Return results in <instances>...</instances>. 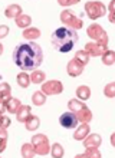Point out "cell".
<instances>
[{"label":"cell","instance_id":"cell-1","mask_svg":"<svg viewBox=\"0 0 115 158\" xmlns=\"http://www.w3.org/2000/svg\"><path fill=\"white\" fill-rule=\"evenodd\" d=\"M13 62L17 68H20L23 72L36 71L37 66H40L43 60V52L42 48L35 42L29 43H19L13 49Z\"/></svg>","mask_w":115,"mask_h":158},{"label":"cell","instance_id":"cell-2","mask_svg":"<svg viewBox=\"0 0 115 158\" xmlns=\"http://www.w3.org/2000/svg\"><path fill=\"white\" fill-rule=\"evenodd\" d=\"M50 42L53 49H56L61 53H66V52H70L74 49V46L78 43V33L65 26L58 27L50 36Z\"/></svg>","mask_w":115,"mask_h":158},{"label":"cell","instance_id":"cell-3","mask_svg":"<svg viewBox=\"0 0 115 158\" xmlns=\"http://www.w3.org/2000/svg\"><path fill=\"white\" fill-rule=\"evenodd\" d=\"M61 22L65 25V27H68V29H70V30H75V32L81 29L83 25L82 19H79V17L76 16L74 12H70V10H63V12L61 13Z\"/></svg>","mask_w":115,"mask_h":158},{"label":"cell","instance_id":"cell-4","mask_svg":"<svg viewBox=\"0 0 115 158\" xmlns=\"http://www.w3.org/2000/svg\"><path fill=\"white\" fill-rule=\"evenodd\" d=\"M32 147H33V150H35V154H37V155H46L48 152H50L49 139H48V137H46L45 134L33 135Z\"/></svg>","mask_w":115,"mask_h":158},{"label":"cell","instance_id":"cell-5","mask_svg":"<svg viewBox=\"0 0 115 158\" xmlns=\"http://www.w3.org/2000/svg\"><path fill=\"white\" fill-rule=\"evenodd\" d=\"M85 12H86V15H88L89 19L95 20V19L102 17L104 15L107 13V7H105L101 2H86L85 3Z\"/></svg>","mask_w":115,"mask_h":158},{"label":"cell","instance_id":"cell-6","mask_svg":"<svg viewBox=\"0 0 115 158\" xmlns=\"http://www.w3.org/2000/svg\"><path fill=\"white\" fill-rule=\"evenodd\" d=\"M86 35L89 36L92 40L102 43V45H108V35L107 32L98 25V23H92V25L86 29Z\"/></svg>","mask_w":115,"mask_h":158},{"label":"cell","instance_id":"cell-7","mask_svg":"<svg viewBox=\"0 0 115 158\" xmlns=\"http://www.w3.org/2000/svg\"><path fill=\"white\" fill-rule=\"evenodd\" d=\"M40 89L45 95H58L63 91V85L59 81H48V82H43Z\"/></svg>","mask_w":115,"mask_h":158},{"label":"cell","instance_id":"cell-8","mask_svg":"<svg viewBox=\"0 0 115 158\" xmlns=\"http://www.w3.org/2000/svg\"><path fill=\"white\" fill-rule=\"evenodd\" d=\"M108 45H102V43H98V42H89L85 45V52L89 56H102L105 52H107Z\"/></svg>","mask_w":115,"mask_h":158},{"label":"cell","instance_id":"cell-9","mask_svg":"<svg viewBox=\"0 0 115 158\" xmlns=\"http://www.w3.org/2000/svg\"><path fill=\"white\" fill-rule=\"evenodd\" d=\"M78 122L79 121L74 112H65V114H62L61 118H59V124L66 129L76 128V127H78Z\"/></svg>","mask_w":115,"mask_h":158},{"label":"cell","instance_id":"cell-10","mask_svg":"<svg viewBox=\"0 0 115 158\" xmlns=\"http://www.w3.org/2000/svg\"><path fill=\"white\" fill-rule=\"evenodd\" d=\"M101 135L99 134H89L88 137L83 139V147L86 150H98V147L101 145Z\"/></svg>","mask_w":115,"mask_h":158},{"label":"cell","instance_id":"cell-11","mask_svg":"<svg viewBox=\"0 0 115 158\" xmlns=\"http://www.w3.org/2000/svg\"><path fill=\"white\" fill-rule=\"evenodd\" d=\"M66 71H68L69 76H74V78H76V76H79L83 72V65L81 62H78V60L74 58L72 60H69L68 66H66Z\"/></svg>","mask_w":115,"mask_h":158},{"label":"cell","instance_id":"cell-12","mask_svg":"<svg viewBox=\"0 0 115 158\" xmlns=\"http://www.w3.org/2000/svg\"><path fill=\"white\" fill-rule=\"evenodd\" d=\"M30 117H32V108H30L29 105H22V108L19 109L16 114V119L19 121V122H23V124H25Z\"/></svg>","mask_w":115,"mask_h":158},{"label":"cell","instance_id":"cell-13","mask_svg":"<svg viewBox=\"0 0 115 158\" xmlns=\"http://www.w3.org/2000/svg\"><path fill=\"white\" fill-rule=\"evenodd\" d=\"M20 15H22V9L17 4H10L4 10V16L9 17V19H17Z\"/></svg>","mask_w":115,"mask_h":158},{"label":"cell","instance_id":"cell-14","mask_svg":"<svg viewBox=\"0 0 115 158\" xmlns=\"http://www.w3.org/2000/svg\"><path fill=\"white\" fill-rule=\"evenodd\" d=\"M88 135H89V125L88 124H81V127L75 131L74 138L76 139V141H83Z\"/></svg>","mask_w":115,"mask_h":158},{"label":"cell","instance_id":"cell-15","mask_svg":"<svg viewBox=\"0 0 115 158\" xmlns=\"http://www.w3.org/2000/svg\"><path fill=\"white\" fill-rule=\"evenodd\" d=\"M75 115H76L78 121H81V124H88V122H91V121H92V112L89 111V108H88V106H85L83 109H81V111H79V112H76Z\"/></svg>","mask_w":115,"mask_h":158},{"label":"cell","instance_id":"cell-16","mask_svg":"<svg viewBox=\"0 0 115 158\" xmlns=\"http://www.w3.org/2000/svg\"><path fill=\"white\" fill-rule=\"evenodd\" d=\"M22 36H23V39H28V40L33 42L35 39H37L40 36V30L37 27H28V29H25L22 32Z\"/></svg>","mask_w":115,"mask_h":158},{"label":"cell","instance_id":"cell-17","mask_svg":"<svg viewBox=\"0 0 115 158\" xmlns=\"http://www.w3.org/2000/svg\"><path fill=\"white\" fill-rule=\"evenodd\" d=\"M22 108L20 101L16 99V98H10V99L6 102V111L12 114H17V111Z\"/></svg>","mask_w":115,"mask_h":158},{"label":"cell","instance_id":"cell-18","mask_svg":"<svg viewBox=\"0 0 115 158\" xmlns=\"http://www.w3.org/2000/svg\"><path fill=\"white\" fill-rule=\"evenodd\" d=\"M85 106L86 105L83 104L82 101H79V99H69V102H68V108H69L70 112H74V114L79 112V111L83 109Z\"/></svg>","mask_w":115,"mask_h":158},{"label":"cell","instance_id":"cell-19","mask_svg":"<svg viewBox=\"0 0 115 158\" xmlns=\"http://www.w3.org/2000/svg\"><path fill=\"white\" fill-rule=\"evenodd\" d=\"M10 86H9V83L3 82L0 83V99L3 101V102H7L10 98H12V95H10Z\"/></svg>","mask_w":115,"mask_h":158},{"label":"cell","instance_id":"cell-20","mask_svg":"<svg viewBox=\"0 0 115 158\" xmlns=\"http://www.w3.org/2000/svg\"><path fill=\"white\" fill-rule=\"evenodd\" d=\"M30 23H32V19H30L29 15H23V13H22L20 16L16 19V25L19 26L20 29H28L29 26H30Z\"/></svg>","mask_w":115,"mask_h":158},{"label":"cell","instance_id":"cell-21","mask_svg":"<svg viewBox=\"0 0 115 158\" xmlns=\"http://www.w3.org/2000/svg\"><path fill=\"white\" fill-rule=\"evenodd\" d=\"M76 96H78L81 101L89 99V96H91V89H89L88 86H85V85H81V86L76 88Z\"/></svg>","mask_w":115,"mask_h":158},{"label":"cell","instance_id":"cell-22","mask_svg":"<svg viewBox=\"0 0 115 158\" xmlns=\"http://www.w3.org/2000/svg\"><path fill=\"white\" fill-rule=\"evenodd\" d=\"M32 102L36 105V106H42V105L46 102V95L42 91L35 92V94L32 95Z\"/></svg>","mask_w":115,"mask_h":158},{"label":"cell","instance_id":"cell-23","mask_svg":"<svg viewBox=\"0 0 115 158\" xmlns=\"http://www.w3.org/2000/svg\"><path fill=\"white\" fill-rule=\"evenodd\" d=\"M25 124H26V129H28V131H35V129L39 128V125H40V119H39L37 117H35V115H32V117L26 121Z\"/></svg>","mask_w":115,"mask_h":158},{"label":"cell","instance_id":"cell-24","mask_svg":"<svg viewBox=\"0 0 115 158\" xmlns=\"http://www.w3.org/2000/svg\"><path fill=\"white\" fill-rule=\"evenodd\" d=\"M30 82H32V81H30V76H29L26 72H20V73L17 75V85L20 88H28Z\"/></svg>","mask_w":115,"mask_h":158},{"label":"cell","instance_id":"cell-25","mask_svg":"<svg viewBox=\"0 0 115 158\" xmlns=\"http://www.w3.org/2000/svg\"><path fill=\"white\" fill-rule=\"evenodd\" d=\"M102 63L107 65V66L114 65L115 63V52L114 50H107V52L102 55Z\"/></svg>","mask_w":115,"mask_h":158},{"label":"cell","instance_id":"cell-26","mask_svg":"<svg viewBox=\"0 0 115 158\" xmlns=\"http://www.w3.org/2000/svg\"><path fill=\"white\" fill-rule=\"evenodd\" d=\"M20 152H22V158H33L35 157V150H33L32 144H23Z\"/></svg>","mask_w":115,"mask_h":158},{"label":"cell","instance_id":"cell-27","mask_svg":"<svg viewBox=\"0 0 115 158\" xmlns=\"http://www.w3.org/2000/svg\"><path fill=\"white\" fill-rule=\"evenodd\" d=\"M50 154H52V157H53V158H62V157H63V154H65L63 147H62L59 142L53 144V145L50 147Z\"/></svg>","mask_w":115,"mask_h":158},{"label":"cell","instance_id":"cell-28","mask_svg":"<svg viewBox=\"0 0 115 158\" xmlns=\"http://www.w3.org/2000/svg\"><path fill=\"white\" fill-rule=\"evenodd\" d=\"M46 79V75H45V72H42V71H33L32 72V75H30V81H32L33 83H43V81Z\"/></svg>","mask_w":115,"mask_h":158},{"label":"cell","instance_id":"cell-29","mask_svg":"<svg viewBox=\"0 0 115 158\" xmlns=\"http://www.w3.org/2000/svg\"><path fill=\"white\" fill-rule=\"evenodd\" d=\"M104 95L107 98H115V82H109L104 88Z\"/></svg>","mask_w":115,"mask_h":158},{"label":"cell","instance_id":"cell-30","mask_svg":"<svg viewBox=\"0 0 115 158\" xmlns=\"http://www.w3.org/2000/svg\"><path fill=\"white\" fill-rule=\"evenodd\" d=\"M75 59L78 60V62H81L85 66L86 63H88V60H89V55L86 53L85 50H78L76 52V55H75Z\"/></svg>","mask_w":115,"mask_h":158},{"label":"cell","instance_id":"cell-31","mask_svg":"<svg viewBox=\"0 0 115 158\" xmlns=\"http://www.w3.org/2000/svg\"><path fill=\"white\" fill-rule=\"evenodd\" d=\"M7 145V131L0 128V152H3Z\"/></svg>","mask_w":115,"mask_h":158},{"label":"cell","instance_id":"cell-32","mask_svg":"<svg viewBox=\"0 0 115 158\" xmlns=\"http://www.w3.org/2000/svg\"><path fill=\"white\" fill-rule=\"evenodd\" d=\"M83 158H101V152L98 150H86L82 154Z\"/></svg>","mask_w":115,"mask_h":158},{"label":"cell","instance_id":"cell-33","mask_svg":"<svg viewBox=\"0 0 115 158\" xmlns=\"http://www.w3.org/2000/svg\"><path fill=\"white\" fill-rule=\"evenodd\" d=\"M9 125H10V119H9L7 117H2V119H0V128L2 129H7Z\"/></svg>","mask_w":115,"mask_h":158},{"label":"cell","instance_id":"cell-34","mask_svg":"<svg viewBox=\"0 0 115 158\" xmlns=\"http://www.w3.org/2000/svg\"><path fill=\"white\" fill-rule=\"evenodd\" d=\"M9 35V26L6 25H0V39L6 38Z\"/></svg>","mask_w":115,"mask_h":158},{"label":"cell","instance_id":"cell-35","mask_svg":"<svg viewBox=\"0 0 115 158\" xmlns=\"http://www.w3.org/2000/svg\"><path fill=\"white\" fill-rule=\"evenodd\" d=\"M4 111H6V102H3V101L0 99V114L3 115Z\"/></svg>","mask_w":115,"mask_h":158},{"label":"cell","instance_id":"cell-36","mask_svg":"<svg viewBox=\"0 0 115 158\" xmlns=\"http://www.w3.org/2000/svg\"><path fill=\"white\" fill-rule=\"evenodd\" d=\"M108 9H109V12H115V0L109 2V4H108Z\"/></svg>","mask_w":115,"mask_h":158},{"label":"cell","instance_id":"cell-37","mask_svg":"<svg viewBox=\"0 0 115 158\" xmlns=\"http://www.w3.org/2000/svg\"><path fill=\"white\" fill-rule=\"evenodd\" d=\"M109 22H111V23H115V12H109Z\"/></svg>","mask_w":115,"mask_h":158},{"label":"cell","instance_id":"cell-38","mask_svg":"<svg viewBox=\"0 0 115 158\" xmlns=\"http://www.w3.org/2000/svg\"><path fill=\"white\" fill-rule=\"evenodd\" d=\"M111 145H112V147H115V132L111 135Z\"/></svg>","mask_w":115,"mask_h":158},{"label":"cell","instance_id":"cell-39","mask_svg":"<svg viewBox=\"0 0 115 158\" xmlns=\"http://www.w3.org/2000/svg\"><path fill=\"white\" fill-rule=\"evenodd\" d=\"M3 53V45H2V43H0V55Z\"/></svg>","mask_w":115,"mask_h":158},{"label":"cell","instance_id":"cell-40","mask_svg":"<svg viewBox=\"0 0 115 158\" xmlns=\"http://www.w3.org/2000/svg\"><path fill=\"white\" fill-rule=\"evenodd\" d=\"M75 158H83V157H82V154H78V155H76V157H75Z\"/></svg>","mask_w":115,"mask_h":158},{"label":"cell","instance_id":"cell-41","mask_svg":"<svg viewBox=\"0 0 115 158\" xmlns=\"http://www.w3.org/2000/svg\"><path fill=\"white\" fill-rule=\"evenodd\" d=\"M2 117H3V115H2V114H0V119H2Z\"/></svg>","mask_w":115,"mask_h":158}]
</instances>
